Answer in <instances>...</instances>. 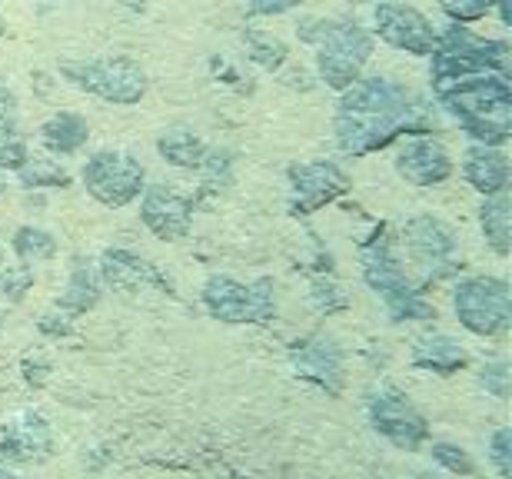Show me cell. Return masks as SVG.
<instances>
[{"mask_svg":"<svg viewBox=\"0 0 512 479\" xmlns=\"http://www.w3.org/2000/svg\"><path fill=\"white\" fill-rule=\"evenodd\" d=\"M433 127L436 114L406 87L386 77H360L343 90L336 140L346 154H370L399 134H429Z\"/></svg>","mask_w":512,"mask_h":479,"instance_id":"obj_1","label":"cell"},{"mask_svg":"<svg viewBox=\"0 0 512 479\" xmlns=\"http://www.w3.org/2000/svg\"><path fill=\"white\" fill-rule=\"evenodd\" d=\"M436 94L453 110L459 124L469 130V137H476L479 144L503 147L509 140V74L483 70V74H469L439 87Z\"/></svg>","mask_w":512,"mask_h":479,"instance_id":"obj_2","label":"cell"},{"mask_svg":"<svg viewBox=\"0 0 512 479\" xmlns=\"http://www.w3.org/2000/svg\"><path fill=\"white\" fill-rule=\"evenodd\" d=\"M300 37L316 47V67L326 87L346 90L353 80H360L366 60L373 57V37L356 24L340 20H303Z\"/></svg>","mask_w":512,"mask_h":479,"instance_id":"obj_3","label":"cell"},{"mask_svg":"<svg viewBox=\"0 0 512 479\" xmlns=\"http://www.w3.org/2000/svg\"><path fill=\"white\" fill-rule=\"evenodd\" d=\"M433 87H446L459 77L469 74H509V44L506 40H483L469 34L466 27H449L443 37L436 40L433 54Z\"/></svg>","mask_w":512,"mask_h":479,"instance_id":"obj_4","label":"cell"},{"mask_svg":"<svg viewBox=\"0 0 512 479\" xmlns=\"http://www.w3.org/2000/svg\"><path fill=\"white\" fill-rule=\"evenodd\" d=\"M64 74L70 84L80 90H90L100 100L110 104H137L147 94V74L130 57H107V60H87V64H64Z\"/></svg>","mask_w":512,"mask_h":479,"instance_id":"obj_5","label":"cell"},{"mask_svg":"<svg viewBox=\"0 0 512 479\" xmlns=\"http://www.w3.org/2000/svg\"><path fill=\"white\" fill-rule=\"evenodd\" d=\"M459 323L476 336H499L509 330V287L496 277L463 280L453 293Z\"/></svg>","mask_w":512,"mask_h":479,"instance_id":"obj_6","label":"cell"},{"mask_svg":"<svg viewBox=\"0 0 512 479\" xmlns=\"http://www.w3.org/2000/svg\"><path fill=\"white\" fill-rule=\"evenodd\" d=\"M143 163L127 150H100L84 163V187L104 207H127L143 193Z\"/></svg>","mask_w":512,"mask_h":479,"instance_id":"obj_7","label":"cell"},{"mask_svg":"<svg viewBox=\"0 0 512 479\" xmlns=\"http://www.w3.org/2000/svg\"><path fill=\"white\" fill-rule=\"evenodd\" d=\"M203 303L217 320L227 323H263L273 313V283L256 280V283H237L230 277H210L203 287Z\"/></svg>","mask_w":512,"mask_h":479,"instance_id":"obj_8","label":"cell"},{"mask_svg":"<svg viewBox=\"0 0 512 479\" xmlns=\"http://www.w3.org/2000/svg\"><path fill=\"white\" fill-rule=\"evenodd\" d=\"M376 34H380L389 47L406 50V54H433L436 50V27L419 14L416 7L399 4V0H386L376 7Z\"/></svg>","mask_w":512,"mask_h":479,"instance_id":"obj_9","label":"cell"},{"mask_svg":"<svg viewBox=\"0 0 512 479\" xmlns=\"http://www.w3.org/2000/svg\"><path fill=\"white\" fill-rule=\"evenodd\" d=\"M370 416H373L376 430H380L386 440H393L396 446H403V450H416V446L426 440V420L416 413L409 396L393 390V386H383V390L373 393Z\"/></svg>","mask_w":512,"mask_h":479,"instance_id":"obj_10","label":"cell"},{"mask_svg":"<svg viewBox=\"0 0 512 479\" xmlns=\"http://www.w3.org/2000/svg\"><path fill=\"white\" fill-rule=\"evenodd\" d=\"M140 217L160 240H183L193 227V200L170 183H153L143 187Z\"/></svg>","mask_w":512,"mask_h":479,"instance_id":"obj_11","label":"cell"},{"mask_svg":"<svg viewBox=\"0 0 512 479\" xmlns=\"http://www.w3.org/2000/svg\"><path fill=\"white\" fill-rule=\"evenodd\" d=\"M290 183H293V207L300 213H310L316 207H323V203L336 200L340 193H346V187H350L346 173L336 167V163H326V160L293 167Z\"/></svg>","mask_w":512,"mask_h":479,"instance_id":"obj_12","label":"cell"},{"mask_svg":"<svg viewBox=\"0 0 512 479\" xmlns=\"http://www.w3.org/2000/svg\"><path fill=\"white\" fill-rule=\"evenodd\" d=\"M399 177L416 183V187H436L453 173V160H449L446 147L429 137H413L409 144L399 147L396 154Z\"/></svg>","mask_w":512,"mask_h":479,"instance_id":"obj_13","label":"cell"},{"mask_svg":"<svg viewBox=\"0 0 512 479\" xmlns=\"http://www.w3.org/2000/svg\"><path fill=\"white\" fill-rule=\"evenodd\" d=\"M363 277L376 293H383L386 307L413 297V287H409L406 273L399 267V260L393 257V250H389L386 240H373L363 247Z\"/></svg>","mask_w":512,"mask_h":479,"instance_id":"obj_14","label":"cell"},{"mask_svg":"<svg viewBox=\"0 0 512 479\" xmlns=\"http://www.w3.org/2000/svg\"><path fill=\"white\" fill-rule=\"evenodd\" d=\"M403 237H406V247L413 250L416 260H423L426 267L449 270L453 253H456V240H453V233L446 230V223H439L433 217H416V220L406 223Z\"/></svg>","mask_w":512,"mask_h":479,"instance_id":"obj_15","label":"cell"},{"mask_svg":"<svg viewBox=\"0 0 512 479\" xmlns=\"http://www.w3.org/2000/svg\"><path fill=\"white\" fill-rule=\"evenodd\" d=\"M463 177L473 183L479 193L493 197V193H506L509 187V157L499 147L479 144L469 147L463 157Z\"/></svg>","mask_w":512,"mask_h":479,"instance_id":"obj_16","label":"cell"},{"mask_svg":"<svg viewBox=\"0 0 512 479\" xmlns=\"http://www.w3.org/2000/svg\"><path fill=\"white\" fill-rule=\"evenodd\" d=\"M4 436H7V446H4L7 453H0V456H14V460H34V456H47V450H50L47 426L34 413H24L20 420L4 426Z\"/></svg>","mask_w":512,"mask_h":479,"instance_id":"obj_17","label":"cell"},{"mask_svg":"<svg viewBox=\"0 0 512 479\" xmlns=\"http://www.w3.org/2000/svg\"><path fill=\"white\" fill-rule=\"evenodd\" d=\"M27 144L20 137L17 120V97L10 94L7 84H0V170H17L27 160Z\"/></svg>","mask_w":512,"mask_h":479,"instance_id":"obj_18","label":"cell"},{"mask_svg":"<svg viewBox=\"0 0 512 479\" xmlns=\"http://www.w3.org/2000/svg\"><path fill=\"white\" fill-rule=\"evenodd\" d=\"M413 363L419 370H433V373H456L466 366V350L459 346L453 336H443V333H433V336H423L413 350Z\"/></svg>","mask_w":512,"mask_h":479,"instance_id":"obj_19","label":"cell"},{"mask_svg":"<svg viewBox=\"0 0 512 479\" xmlns=\"http://www.w3.org/2000/svg\"><path fill=\"white\" fill-rule=\"evenodd\" d=\"M157 150H160L163 160L173 163V167H183V170H200V163L210 154L207 144H203V140L187 127L163 130L160 140H157Z\"/></svg>","mask_w":512,"mask_h":479,"instance_id":"obj_20","label":"cell"},{"mask_svg":"<svg viewBox=\"0 0 512 479\" xmlns=\"http://www.w3.org/2000/svg\"><path fill=\"white\" fill-rule=\"evenodd\" d=\"M40 140H44V147L54 150V154H77L90 140V127L80 114H67L64 110V114H54L40 127Z\"/></svg>","mask_w":512,"mask_h":479,"instance_id":"obj_21","label":"cell"},{"mask_svg":"<svg viewBox=\"0 0 512 479\" xmlns=\"http://www.w3.org/2000/svg\"><path fill=\"white\" fill-rule=\"evenodd\" d=\"M296 366H300L303 376H310V380L323 383V386H333L340 380V353L333 350V343H313L306 346V350L296 356Z\"/></svg>","mask_w":512,"mask_h":479,"instance_id":"obj_22","label":"cell"},{"mask_svg":"<svg viewBox=\"0 0 512 479\" xmlns=\"http://www.w3.org/2000/svg\"><path fill=\"white\" fill-rule=\"evenodd\" d=\"M479 223H483L489 247H493L499 257H506L509 253V197L506 193H493V197L483 203Z\"/></svg>","mask_w":512,"mask_h":479,"instance_id":"obj_23","label":"cell"},{"mask_svg":"<svg viewBox=\"0 0 512 479\" xmlns=\"http://www.w3.org/2000/svg\"><path fill=\"white\" fill-rule=\"evenodd\" d=\"M97 297H100V283L94 277V270L77 267L74 273H70L67 290H64V297H60V303H64L67 310H74V313H84V310L94 307Z\"/></svg>","mask_w":512,"mask_h":479,"instance_id":"obj_24","label":"cell"},{"mask_svg":"<svg viewBox=\"0 0 512 479\" xmlns=\"http://www.w3.org/2000/svg\"><path fill=\"white\" fill-rule=\"evenodd\" d=\"M17 177L24 180V187H67L70 173L54 160H34L27 157L24 167H17Z\"/></svg>","mask_w":512,"mask_h":479,"instance_id":"obj_25","label":"cell"},{"mask_svg":"<svg viewBox=\"0 0 512 479\" xmlns=\"http://www.w3.org/2000/svg\"><path fill=\"white\" fill-rule=\"evenodd\" d=\"M14 250L20 253V260H47V257H54V250H57V243L50 233L44 230H34V227H24V230H17V237H14Z\"/></svg>","mask_w":512,"mask_h":479,"instance_id":"obj_26","label":"cell"},{"mask_svg":"<svg viewBox=\"0 0 512 479\" xmlns=\"http://www.w3.org/2000/svg\"><path fill=\"white\" fill-rule=\"evenodd\" d=\"M247 44H250V54L256 64H263L270 70H276L286 60V47L270 34H247Z\"/></svg>","mask_w":512,"mask_h":479,"instance_id":"obj_27","label":"cell"},{"mask_svg":"<svg viewBox=\"0 0 512 479\" xmlns=\"http://www.w3.org/2000/svg\"><path fill=\"white\" fill-rule=\"evenodd\" d=\"M433 460L443 466V470L449 473H463V476H473L476 473V463L469 460V453L463 450V446H453V443H436L433 446Z\"/></svg>","mask_w":512,"mask_h":479,"instance_id":"obj_28","label":"cell"},{"mask_svg":"<svg viewBox=\"0 0 512 479\" xmlns=\"http://www.w3.org/2000/svg\"><path fill=\"white\" fill-rule=\"evenodd\" d=\"M439 4H443V10L456 20V24H466V20L486 17L489 10L496 7V0H439Z\"/></svg>","mask_w":512,"mask_h":479,"instance_id":"obj_29","label":"cell"},{"mask_svg":"<svg viewBox=\"0 0 512 479\" xmlns=\"http://www.w3.org/2000/svg\"><path fill=\"white\" fill-rule=\"evenodd\" d=\"M479 383H483L493 396H499V400H506V396H509V363L496 360V363L483 366V373H479Z\"/></svg>","mask_w":512,"mask_h":479,"instance_id":"obj_30","label":"cell"},{"mask_svg":"<svg viewBox=\"0 0 512 479\" xmlns=\"http://www.w3.org/2000/svg\"><path fill=\"white\" fill-rule=\"evenodd\" d=\"M509 446H512V433L503 426V430L493 433V453H489V456H493L499 476H512V450H509Z\"/></svg>","mask_w":512,"mask_h":479,"instance_id":"obj_31","label":"cell"},{"mask_svg":"<svg viewBox=\"0 0 512 479\" xmlns=\"http://www.w3.org/2000/svg\"><path fill=\"white\" fill-rule=\"evenodd\" d=\"M253 14H283V10H293L300 7L303 0H243Z\"/></svg>","mask_w":512,"mask_h":479,"instance_id":"obj_32","label":"cell"},{"mask_svg":"<svg viewBox=\"0 0 512 479\" xmlns=\"http://www.w3.org/2000/svg\"><path fill=\"white\" fill-rule=\"evenodd\" d=\"M0 34H4V20H0Z\"/></svg>","mask_w":512,"mask_h":479,"instance_id":"obj_33","label":"cell"},{"mask_svg":"<svg viewBox=\"0 0 512 479\" xmlns=\"http://www.w3.org/2000/svg\"><path fill=\"white\" fill-rule=\"evenodd\" d=\"M0 190H4V177H0Z\"/></svg>","mask_w":512,"mask_h":479,"instance_id":"obj_34","label":"cell"}]
</instances>
